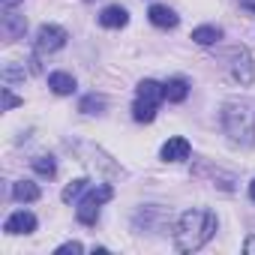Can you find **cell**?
<instances>
[{
  "label": "cell",
  "instance_id": "1",
  "mask_svg": "<svg viewBox=\"0 0 255 255\" xmlns=\"http://www.w3.org/2000/svg\"><path fill=\"white\" fill-rule=\"evenodd\" d=\"M216 234V216L210 210H186L177 219V231H174V246L180 252H195L201 249L210 237Z\"/></svg>",
  "mask_w": 255,
  "mask_h": 255
},
{
  "label": "cell",
  "instance_id": "2",
  "mask_svg": "<svg viewBox=\"0 0 255 255\" xmlns=\"http://www.w3.org/2000/svg\"><path fill=\"white\" fill-rule=\"evenodd\" d=\"M222 126H225L231 144L252 147L255 144V105H249V102H225Z\"/></svg>",
  "mask_w": 255,
  "mask_h": 255
},
{
  "label": "cell",
  "instance_id": "3",
  "mask_svg": "<svg viewBox=\"0 0 255 255\" xmlns=\"http://www.w3.org/2000/svg\"><path fill=\"white\" fill-rule=\"evenodd\" d=\"M66 45V30L57 24H42L36 33V54H51Z\"/></svg>",
  "mask_w": 255,
  "mask_h": 255
},
{
  "label": "cell",
  "instance_id": "4",
  "mask_svg": "<svg viewBox=\"0 0 255 255\" xmlns=\"http://www.w3.org/2000/svg\"><path fill=\"white\" fill-rule=\"evenodd\" d=\"M231 72H234V78H237L243 87L255 81V63H252V57H249V51H246V48L234 51V63H231Z\"/></svg>",
  "mask_w": 255,
  "mask_h": 255
},
{
  "label": "cell",
  "instance_id": "5",
  "mask_svg": "<svg viewBox=\"0 0 255 255\" xmlns=\"http://www.w3.org/2000/svg\"><path fill=\"white\" fill-rule=\"evenodd\" d=\"M24 30H27L24 15H15L12 9H6L3 18H0V33H3V39H6V42H15L18 36H24Z\"/></svg>",
  "mask_w": 255,
  "mask_h": 255
},
{
  "label": "cell",
  "instance_id": "6",
  "mask_svg": "<svg viewBox=\"0 0 255 255\" xmlns=\"http://www.w3.org/2000/svg\"><path fill=\"white\" fill-rule=\"evenodd\" d=\"M3 231H6V234H30V231H36V216L27 213V210H15V213L3 222Z\"/></svg>",
  "mask_w": 255,
  "mask_h": 255
},
{
  "label": "cell",
  "instance_id": "7",
  "mask_svg": "<svg viewBox=\"0 0 255 255\" xmlns=\"http://www.w3.org/2000/svg\"><path fill=\"white\" fill-rule=\"evenodd\" d=\"M189 150H192L189 141L177 135V138H168V141L162 144V159H165V162H183V159L189 156Z\"/></svg>",
  "mask_w": 255,
  "mask_h": 255
},
{
  "label": "cell",
  "instance_id": "8",
  "mask_svg": "<svg viewBox=\"0 0 255 255\" xmlns=\"http://www.w3.org/2000/svg\"><path fill=\"white\" fill-rule=\"evenodd\" d=\"M147 18H150V24H156V27H165V30H171V27H177V12L174 9H168V6H150V12H147Z\"/></svg>",
  "mask_w": 255,
  "mask_h": 255
},
{
  "label": "cell",
  "instance_id": "9",
  "mask_svg": "<svg viewBox=\"0 0 255 255\" xmlns=\"http://www.w3.org/2000/svg\"><path fill=\"white\" fill-rule=\"evenodd\" d=\"M126 21H129V12H126L123 6H105L99 12V24L102 27H126Z\"/></svg>",
  "mask_w": 255,
  "mask_h": 255
},
{
  "label": "cell",
  "instance_id": "10",
  "mask_svg": "<svg viewBox=\"0 0 255 255\" xmlns=\"http://www.w3.org/2000/svg\"><path fill=\"white\" fill-rule=\"evenodd\" d=\"M138 99H144V102H162L165 99V87L162 84H156L153 78H144L141 84H138Z\"/></svg>",
  "mask_w": 255,
  "mask_h": 255
},
{
  "label": "cell",
  "instance_id": "11",
  "mask_svg": "<svg viewBox=\"0 0 255 255\" xmlns=\"http://www.w3.org/2000/svg\"><path fill=\"white\" fill-rule=\"evenodd\" d=\"M162 87H165V99H168V102H183V99L189 96V84H186V78H168Z\"/></svg>",
  "mask_w": 255,
  "mask_h": 255
},
{
  "label": "cell",
  "instance_id": "12",
  "mask_svg": "<svg viewBox=\"0 0 255 255\" xmlns=\"http://www.w3.org/2000/svg\"><path fill=\"white\" fill-rule=\"evenodd\" d=\"M48 87H51L54 93L66 96V93L75 90V78H72L69 72H51V75H48Z\"/></svg>",
  "mask_w": 255,
  "mask_h": 255
},
{
  "label": "cell",
  "instance_id": "13",
  "mask_svg": "<svg viewBox=\"0 0 255 255\" xmlns=\"http://www.w3.org/2000/svg\"><path fill=\"white\" fill-rule=\"evenodd\" d=\"M192 39H195L198 45H213V42H219V39H222V27H213V24L195 27V30H192Z\"/></svg>",
  "mask_w": 255,
  "mask_h": 255
},
{
  "label": "cell",
  "instance_id": "14",
  "mask_svg": "<svg viewBox=\"0 0 255 255\" xmlns=\"http://www.w3.org/2000/svg\"><path fill=\"white\" fill-rule=\"evenodd\" d=\"M12 198H15V201H36V198H39V186L30 183V180H18V183L12 186Z\"/></svg>",
  "mask_w": 255,
  "mask_h": 255
},
{
  "label": "cell",
  "instance_id": "15",
  "mask_svg": "<svg viewBox=\"0 0 255 255\" xmlns=\"http://www.w3.org/2000/svg\"><path fill=\"white\" fill-rule=\"evenodd\" d=\"M156 102H144V99H138L135 105H132V117L138 120V123H150L153 117H156Z\"/></svg>",
  "mask_w": 255,
  "mask_h": 255
},
{
  "label": "cell",
  "instance_id": "16",
  "mask_svg": "<svg viewBox=\"0 0 255 255\" xmlns=\"http://www.w3.org/2000/svg\"><path fill=\"white\" fill-rule=\"evenodd\" d=\"M78 222H84V225H96V219H99V204H90V201H81V207H78Z\"/></svg>",
  "mask_w": 255,
  "mask_h": 255
},
{
  "label": "cell",
  "instance_id": "17",
  "mask_svg": "<svg viewBox=\"0 0 255 255\" xmlns=\"http://www.w3.org/2000/svg\"><path fill=\"white\" fill-rule=\"evenodd\" d=\"M102 108H105V96H96V93L84 96L81 105H78V111H84V114H99Z\"/></svg>",
  "mask_w": 255,
  "mask_h": 255
},
{
  "label": "cell",
  "instance_id": "18",
  "mask_svg": "<svg viewBox=\"0 0 255 255\" xmlns=\"http://www.w3.org/2000/svg\"><path fill=\"white\" fill-rule=\"evenodd\" d=\"M33 171L42 174V177H54V174H57V165H54L51 156H36V159H33Z\"/></svg>",
  "mask_w": 255,
  "mask_h": 255
},
{
  "label": "cell",
  "instance_id": "19",
  "mask_svg": "<svg viewBox=\"0 0 255 255\" xmlns=\"http://www.w3.org/2000/svg\"><path fill=\"white\" fill-rule=\"evenodd\" d=\"M111 198H114V189H111V186H96V189L87 192L84 201H90V204H105V201H111Z\"/></svg>",
  "mask_w": 255,
  "mask_h": 255
},
{
  "label": "cell",
  "instance_id": "20",
  "mask_svg": "<svg viewBox=\"0 0 255 255\" xmlns=\"http://www.w3.org/2000/svg\"><path fill=\"white\" fill-rule=\"evenodd\" d=\"M87 183H90V180H84V177H78V180H72V183H69V186L63 189V195H60V198H63V201L69 204L72 198H78V195H81V192L87 189Z\"/></svg>",
  "mask_w": 255,
  "mask_h": 255
},
{
  "label": "cell",
  "instance_id": "21",
  "mask_svg": "<svg viewBox=\"0 0 255 255\" xmlns=\"http://www.w3.org/2000/svg\"><path fill=\"white\" fill-rule=\"evenodd\" d=\"M15 105H21V99H18V96H15L9 87H3V108L9 111V108H15Z\"/></svg>",
  "mask_w": 255,
  "mask_h": 255
},
{
  "label": "cell",
  "instance_id": "22",
  "mask_svg": "<svg viewBox=\"0 0 255 255\" xmlns=\"http://www.w3.org/2000/svg\"><path fill=\"white\" fill-rule=\"evenodd\" d=\"M66 252H84V246H81L78 240H69V243L57 246V255H66Z\"/></svg>",
  "mask_w": 255,
  "mask_h": 255
},
{
  "label": "cell",
  "instance_id": "23",
  "mask_svg": "<svg viewBox=\"0 0 255 255\" xmlns=\"http://www.w3.org/2000/svg\"><path fill=\"white\" fill-rule=\"evenodd\" d=\"M243 252H255V234H252V237L243 243Z\"/></svg>",
  "mask_w": 255,
  "mask_h": 255
},
{
  "label": "cell",
  "instance_id": "24",
  "mask_svg": "<svg viewBox=\"0 0 255 255\" xmlns=\"http://www.w3.org/2000/svg\"><path fill=\"white\" fill-rule=\"evenodd\" d=\"M240 6H246L249 12H255V0H240Z\"/></svg>",
  "mask_w": 255,
  "mask_h": 255
},
{
  "label": "cell",
  "instance_id": "25",
  "mask_svg": "<svg viewBox=\"0 0 255 255\" xmlns=\"http://www.w3.org/2000/svg\"><path fill=\"white\" fill-rule=\"evenodd\" d=\"M15 3H21V0H3V6H6V9H12Z\"/></svg>",
  "mask_w": 255,
  "mask_h": 255
},
{
  "label": "cell",
  "instance_id": "26",
  "mask_svg": "<svg viewBox=\"0 0 255 255\" xmlns=\"http://www.w3.org/2000/svg\"><path fill=\"white\" fill-rule=\"evenodd\" d=\"M249 198H252V201H255V180H252V183H249Z\"/></svg>",
  "mask_w": 255,
  "mask_h": 255
}]
</instances>
